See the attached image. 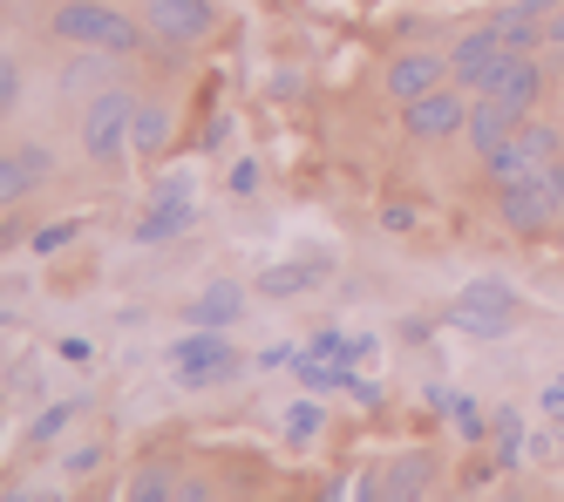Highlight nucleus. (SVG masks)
<instances>
[{
    "label": "nucleus",
    "mask_w": 564,
    "mask_h": 502,
    "mask_svg": "<svg viewBox=\"0 0 564 502\" xmlns=\"http://www.w3.org/2000/svg\"><path fill=\"white\" fill-rule=\"evenodd\" d=\"M55 353H62V360H75V367H83V360H89V353H96V347H89V340H75V332H68V340H62V347H55Z\"/></svg>",
    "instance_id": "2f4dec72"
},
{
    "label": "nucleus",
    "mask_w": 564,
    "mask_h": 502,
    "mask_svg": "<svg viewBox=\"0 0 564 502\" xmlns=\"http://www.w3.org/2000/svg\"><path fill=\"white\" fill-rule=\"evenodd\" d=\"M171 495H177V476H171V469H156V462H150V469H137L130 502H171Z\"/></svg>",
    "instance_id": "6ab92c4d"
},
{
    "label": "nucleus",
    "mask_w": 564,
    "mask_h": 502,
    "mask_svg": "<svg viewBox=\"0 0 564 502\" xmlns=\"http://www.w3.org/2000/svg\"><path fill=\"white\" fill-rule=\"evenodd\" d=\"M0 502H42V495H28V489H14V495H0Z\"/></svg>",
    "instance_id": "c9c22d12"
},
{
    "label": "nucleus",
    "mask_w": 564,
    "mask_h": 502,
    "mask_svg": "<svg viewBox=\"0 0 564 502\" xmlns=\"http://www.w3.org/2000/svg\"><path fill=\"white\" fill-rule=\"evenodd\" d=\"M8 156H14V163H21V171H28V177H34V184H48V177H55V156H48V150H42V143H14V150H8Z\"/></svg>",
    "instance_id": "412c9836"
},
{
    "label": "nucleus",
    "mask_w": 564,
    "mask_h": 502,
    "mask_svg": "<svg viewBox=\"0 0 564 502\" xmlns=\"http://www.w3.org/2000/svg\"><path fill=\"white\" fill-rule=\"evenodd\" d=\"M544 197L557 204V218H564V156L551 163V171H544Z\"/></svg>",
    "instance_id": "cd10ccee"
},
{
    "label": "nucleus",
    "mask_w": 564,
    "mask_h": 502,
    "mask_svg": "<svg viewBox=\"0 0 564 502\" xmlns=\"http://www.w3.org/2000/svg\"><path fill=\"white\" fill-rule=\"evenodd\" d=\"M293 373L306 381V394H340V388H354V367H347V360H313L306 347H300Z\"/></svg>",
    "instance_id": "f3484780"
},
{
    "label": "nucleus",
    "mask_w": 564,
    "mask_h": 502,
    "mask_svg": "<svg viewBox=\"0 0 564 502\" xmlns=\"http://www.w3.org/2000/svg\"><path fill=\"white\" fill-rule=\"evenodd\" d=\"M231 190L252 197V190H259V163H231Z\"/></svg>",
    "instance_id": "bb28decb"
},
{
    "label": "nucleus",
    "mask_w": 564,
    "mask_h": 502,
    "mask_svg": "<svg viewBox=\"0 0 564 502\" xmlns=\"http://www.w3.org/2000/svg\"><path fill=\"white\" fill-rule=\"evenodd\" d=\"M293 360H300V347H265L252 367H293Z\"/></svg>",
    "instance_id": "c85d7f7f"
},
{
    "label": "nucleus",
    "mask_w": 564,
    "mask_h": 502,
    "mask_svg": "<svg viewBox=\"0 0 564 502\" xmlns=\"http://www.w3.org/2000/svg\"><path fill=\"white\" fill-rule=\"evenodd\" d=\"M523 116H531V109H517V102H503V96H476V102H469V122H463V143H469L476 156H490V150H503V143L523 130Z\"/></svg>",
    "instance_id": "6e6552de"
},
{
    "label": "nucleus",
    "mask_w": 564,
    "mask_h": 502,
    "mask_svg": "<svg viewBox=\"0 0 564 502\" xmlns=\"http://www.w3.org/2000/svg\"><path fill=\"white\" fill-rule=\"evenodd\" d=\"M191 218H197V211H191L184 184H164V190H156V211H150V218H137V244H164V238H177Z\"/></svg>",
    "instance_id": "f8f14e48"
},
{
    "label": "nucleus",
    "mask_w": 564,
    "mask_h": 502,
    "mask_svg": "<svg viewBox=\"0 0 564 502\" xmlns=\"http://www.w3.org/2000/svg\"><path fill=\"white\" fill-rule=\"evenodd\" d=\"M517 150L531 156V171H551V163L564 156V130H557V122H531V116H523V130H517Z\"/></svg>",
    "instance_id": "dca6fc26"
},
{
    "label": "nucleus",
    "mask_w": 564,
    "mask_h": 502,
    "mask_svg": "<svg viewBox=\"0 0 564 502\" xmlns=\"http://www.w3.org/2000/svg\"><path fill=\"white\" fill-rule=\"evenodd\" d=\"M449 502H469V495H449Z\"/></svg>",
    "instance_id": "58836bf2"
},
{
    "label": "nucleus",
    "mask_w": 564,
    "mask_h": 502,
    "mask_svg": "<svg viewBox=\"0 0 564 502\" xmlns=\"http://www.w3.org/2000/svg\"><path fill=\"white\" fill-rule=\"evenodd\" d=\"M21 81H28L21 62H14V55H0V109H14V102H21Z\"/></svg>",
    "instance_id": "a878e982"
},
{
    "label": "nucleus",
    "mask_w": 564,
    "mask_h": 502,
    "mask_svg": "<svg viewBox=\"0 0 564 502\" xmlns=\"http://www.w3.org/2000/svg\"><path fill=\"white\" fill-rule=\"evenodd\" d=\"M68 422H75V401H55V407H42V422H34L28 435H34V441H55Z\"/></svg>",
    "instance_id": "5701e85b"
},
{
    "label": "nucleus",
    "mask_w": 564,
    "mask_h": 502,
    "mask_svg": "<svg viewBox=\"0 0 564 502\" xmlns=\"http://www.w3.org/2000/svg\"><path fill=\"white\" fill-rule=\"evenodd\" d=\"M497 55H503V28H497V21H482V28H469V34L449 41V75L469 81L482 62H497Z\"/></svg>",
    "instance_id": "ddd939ff"
},
{
    "label": "nucleus",
    "mask_w": 564,
    "mask_h": 502,
    "mask_svg": "<svg viewBox=\"0 0 564 502\" xmlns=\"http://www.w3.org/2000/svg\"><path fill=\"white\" fill-rule=\"evenodd\" d=\"M557 462H564V435H557Z\"/></svg>",
    "instance_id": "4c0bfd02"
},
{
    "label": "nucleus",
    "mask_w": 564,
    "mask_h": 502,
    "mask_svg": "<svg viewBox=\"0 0 564 502\" xmlns=\"http://www.w3.org/2000/svg\"><path fill=\"white\" fill-rule=\"evenodd\" d=\"M490 455H497L503 476L523 469V414L517 407H490Z\"/></svg>",
    "instance_id": "4468645a"
},
{
    "label": "nucleus",
    "mask_w": 564,
    "mask_h": 502,
    "mask_svg": "<svg viewBox=\"0 0 564 502\" xmlns=\"http://www.w3.org/2000/svg\"><path fill=\"white\" fill-rule=\"evenodd\" d=\"M469 102H476V96L463 89V81H442V89L401 102V130H409L415 143H456L463 122H469Z\"/></svg>",
    "instance_id": "39448f33"
},
{
    "label": "nucleus",
    "mask_w": 564,
    "mask_h": 502,
    "mask_svg": "<svg viewBox=\"0 0 564 502\" xmlns=\"http://www.w3.org/2000/svg\"><path fill=\"white\" fill-rule=\"evenodd\" d=\"M497 218H503L510 238H544V231L557 225V204L544 197V171L523 177V184H503V190H497Z\"/></svg>",
    "instance_id": "0eeeda50"
},
{
    "label": "nucleus",
    "mask_w": 564,
    "mask_h": 502,
    "mask_svg": "<svg viewBox=\"0 0 564 502\" xmlns=\"http://www.w3.org/2000/svg\"><path fill=\"white\" fill-rule=\"evenodd\" d=\"M360 502H394V495H388V482H381V476H360Z\"/></svg>",
    "instance_id": "473e14b6"
},
{
    "label": "nucleus",
    "mask_w": 564,
    "mask_h": 502,
    "mask_svg": "<svg viewBox=\"0 0 564 502\" xmlns=\"http://www.w3.org/2000/svg\"><path fill=\"white\" fill-rule=\"evenodd\" d=\"M497 502H531V495H497Z\"/></svg>",
    "instance_id": "e433bc0d"
},
{
    "label": "nucleus",
    "mask_w": 564,
    "mask_h": 502,
    "mask_svg": "<svg viewBox=\"0 0 564 502\" xmlns=\"http://www.w3.org/2000/svg\"><path fill=\"white\" fill-rule=\"evenodd\" d=\"M238 313H246V285H238V279H218V285H205V292L184 306V326L225 332V326H238Z\"/></svg>",
    "instance_id": "9d476101"
},
{
    "label": "nucleus",
    "mask_w": 564,
    "mask_h": 502,
    "mask_svg": "<svg viewBox=\"0 0 564 502\" xmlns=\"http://www.w3.org/2000/svg\"><path fill=\"white\" fill-rule=\"evenodd\" d=\"M48 34L68 41V48H102V55H137L143 48V21L116 14L109 0H62V8L48 14Z\"/></svg>",
    "instance_id": "f257e3e1"
},
{
    "label": "nucleus",
    "mask_w": 564,
    "mask_h": 502,
    "mask_svg": "<svg viewBox=\"0 0 564 502\" xmlns=\"http://www.w3.org/2000/svg\"><path fill=\"white\" fill-rule=\"evenodd\" d=\"M449 319L456 332H469V340H510V326H517V292L503 279H469L456 299H449Z\"/></svg>",
    "instance_id": "7ed1b4c3"
},
{
    "label": "nucleus",
    "mask_w": 564,
    "mask_h": 502,
    "mask_svg": "<svg viewBox=\"0 0 564 502\" xmlns=\"http://www.w3.org/2000/svg\"><path fill=\"white\" fill-rule=\"evenodd\" d=\"M96 469H102V448L96 441H83V448L62 455V476H96Z\"/></svg>",
    "instance_id": "393cba45"
},
{
    "label": "nucleus",
    "mask_w": 564,
    "mask_h": 502,
    "mask_svg": "<svg viewBox=\"0 0 564 502\" xmlns=\"http://www.w3.org/2000/svg\"><path fill=\"white\" fill-rule=\"evenodd\" d=\"M171 502H212V489L191 476V482H177V495H171Z\"/></svg>",
    "instance_id": "72a5a7b5"
},
{
    "label": "nucleus",
    "mask_w": 564,
    "mask_h": 502,
    "mask_svg": "<svg viewBox=\"0 0 564 502\" xmlns=\"http://www.w3.org/2000/svg\"><path fill=\"white\" fill-rule=\"evenodd\" d=\"M143 28H150V41H164V48H191V41H212L218 8L212 0H143Z\"/></svg>",
    "instance_id": "423d86ee"
},
{
    "label": "nucleus",
    "mask_w": 564,
    "mask_h": 502,
    "mask_svg": "<svg viewBox=\"0 0 564 502\" xmlns=\"http://www.w3.org/2000/svg\"><path fill=\"white\" fill-rule=\"evenodd\" d=\"M28 190H34V177L21 171V163L0 150V211H14V204H28Z\"/></svg>",
    "instance_id": "aec40b11"
},
{
    "label": "nucleus",
    "mask_w": 564,
    "mask_h": 502,
    "mask_svg": "<svg viewBox=\"0 0 564 502\" xmlns=\"http://www.w3.org/2000/svg\"><path fill=\"white\" fill-rule=\"evenodd\" d=\"M171 367H177V388H218V381H231V373L246 367V353L231 347V332L184 326V340L171 347Z\"/></svg>",
    "instance_id": "20e7f679"
},
{
    "label": "nucleus",
    "mask_w": 564,
    "mask_h": 502,
    "mask_svg": "<svg viewBox=\"0 0 564 502\" xmlns=\"http://www.w3.org/2000/svg\"><path fill=\"white\" fill-rule=\"evenodd\" d=\"M137 102H143V89H130V81H109V89H96V96H89V109H83V150H89V163L116 171V163L130 156Z\"/></svg>",
    "instance_id": "f03ea898"
},
{
    "label": "nucleus",
    "mask_w": 564,
    "mask_h": 502,
    "mask_svg": "<svg viewBox=\"0 0 564 502\" xmlns=\"http://www.w3.org/2000/svg\"><path fill=\"white\" fill-rule=\"evenodd\" d=\"M544 34H551V48H564V8H557V14L544 21Z\"/></svg>",
    "instance_id": "f704fd0d"
},
{
    "label": "nucleus",
    "mask_w": 564,
    "mask_h": 502,
    "mask_svg": "<svg viewBox=\"0 0 564 502\" xmlns=\"http://www.w3.org/2000/svg\"><path fill=\"white\" fill-rule=\"evenodd\" d=\"M449 414H456V435L476 448V441H490V414H482L469 394H449Z\"/></svg>",
    "instance_id": "a211bd4d"
},
{
    "label": "nucleus",
    "mask_w": 564,
    "mask_h": 502,
    "mask_svg": "<svg viewBox=\"0 0 564 502\" xmlns=\"http://www.w3.org/2000/svg\"><path fill=\"white\" fill-rule=\"evenodd\" d=\"M544 414H551V422H564V373H557V381L544 388Z\"/></svg>",
    "instance_id": "c756f323"
},
{
    "label": "nucleus",
    "mask_w": 564,
    "mask_h": 502,
    "mask_svg": "<svg viewBox=\"0 0 564 502\" xmlns=\"http://www.w3.org/2000/svg\"><path fill=\"white\" fill-rule=\"evenodd\" d=\"M130 156H143V163H164V156H171V102H164V96H143V102H137Z\"/></svg>",
    "instance_id": "9b49d317"
},
{
    "label": "nucleus",
    "mask_w": 564,
    "mask_h": 502,
    "mask_svg": "<svg viewBox=\"0 0 564 502\" xmlns=\"http://www.w3.org/2000/svg\"><path fill=\"white\" fill-rule=\"evenodd\" d=\"M0 116H8V109H0Z\"/></svg>",
    "instance_id": "ea45409f"
},
{
    "label": "nucleus",
    "mask_w": 564,
    "mask_h": 502,
    "mask_svg": "<svg viewBox=\"0 0 564 502\" xmlns=\"http://www.w3.org/2000/svg\"><path fill=\"white\" fill-rule=\"evenodd\" d=\"M442 81H456V75H449V55H442V48H409V55L388 62V96H394V102H415V96L442 89Z\"/></svg>",
    "instance_id": "1a4fd4ad"
},
{
    "label": "nucleus",
    "mask_w": 564,
    "mask_h": 502,
    "mask_svg": "<svg viewBox=\"0 0 564 502\" xmlns=\"http://www.w3.org/2000/svg\"><path fill=\"white\" fill-rule=\"evenodd\" d=\"M319 279H327V259H313V265H265L259 272V292H265V299H293V292H306Z\"/></svg>",
    "instance_id": "2eb2a0df"
},
{
    "label": "nucleus",
    "mask_w": 564,
    "mask_h": 502,
    "mask_svg": "<svg viewBox=\"0 0 564 502\" xmlns=\"http://www.w3.org/2000/svg\"><path fill=\"white\" fill-rule=\"evenodd\" d=\"M286 435H293V448H306V441L319 435V401H300V407L286 414Z\"/></svg>",
    "instance_id": "4be33fe9"
},
{
    "label": "nucleus",
    "mask_w": 564,
    "mask_h": 502,
    "mask_svg": "<svg viewBox=\"0 0 564 502\" xmlns=\"http://www.w3.org/2000/svg\"><path fill=\"white\" fill-rule=\"evenodd\" d=\"M381 225H388V231H409V225H415V211H409V204H388Z\"/></svg>",
    "instance_id": "7c9ffc66"
},
{
    "label": "nucleus",
    "mask_w": 564,
    "mask_h": 502,
    "mask_svg": "<svg viewBox=\"0 0 564 502\" xmlns=\"http://www.w3.org/2000/svg\"><path fill=\"white\" fill-rule=\"evenodd\" d=\"M75 231H83V225H75V218H68V225H42V231H34V238H28V251H42V259H48V251H62V244H75Z\"/></svg>",
    "instance_id": "b1692460"
}]
</instances>
